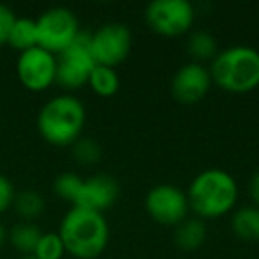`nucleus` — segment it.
Instances as JSON below:
<instances>
[{
    "instance_id": "15",
    "label": "nucleus",
    "mask_w": 259,
    "mask_h": 259,
    "mask_svg": "<svg viewBox=\"0 0 259 259\" xmlns=\"http://www.w3.org/2000/svg\"><path fill=\"white\" fill-rule=\"evenodd\" d=\"M234 234L245 241H259V208L243 206L236 209L231 219Z\"/></svg>"
},
{
    "instance_id": "5",
    "label": "nucleus",
    "mask_w": 259,
    "mask_h": 259,
    "mask_svg": "<svg viewBox=\"0 0 259 259\" xmlns=\"http://www.w3.org/2000/svg\"><path fill=\"white\" fill-rule=\"evenodd\" d=\"M96 62L91 54V34L80 30L71 45L57 57L55 82L64 89H78L89 82Z\"/></svg>"
},
{
    "instance_id": "20",
    "label": "nucleus",
    "mask_w": 259,
    "mask_h": 259,
    "mask_svg": "<svg viewBox=\"0 0 259 259\" xmlns=\"http://www.w3.org/2000/svg\"><path fill=\"white\" fill-rule=\"evenodd\" d=\"M64 252L66 248L59 233H43L32 255L36 259H61Z\"/></svg>"
},
{
    "instance_id": "8",
    "label": "nucleus",
    "mask_w": 259,
    "mask_h": 259,
    "mask_svg": "<svg viewBox=\"0 0 259 259\" xmlns=\"http://www.w3.org/2000/svg\"><path fill=\"white\" fill-rule=\"evenodd\" d=\"M146 22L162 36H181L194 23V6L188 0H153L146 6Z\"/></svg>"
},
{
    "instance_id": "21",
    "label": "nucleus",
    "mask_w": 259,
    "mask_h": 259,
    "mask_svg": "<svg viewBox=\"0 0 259 259\" xmlns=\"http://www.w3.org/2000/svg\"><path fill=\"white\" fill-rule=\"evenodd\" d=\"M83 183V178H80L78 174L75 172H62L55 178L54 181V190L59 197L66 199L73 204V201L76 199L80 192V187Z\"/></svg>"
},
{
    "instance_id": "14",
    "label": "nucleus",
    "mask_w": 259,
    "mask_h": 259,
    "mask_svg": "<svg viewBox=\"0 0 259 259\" xmlns=\"http://www.w3.org/2000/svg\"><path fill=\"white\" fill-rule=\"evenodd\" d=\"M43 231L39 229L36 222H27V220H20L18 224L8 231V240L18 252L25 255H32L34 248H36L37 241H39Z\"/></svg>"
},
{
    "instance_id": "19",
    "label": "nucleus",
    "mask_w": 259,
    "mask_h": 259,
    "mask_svg": "<svg viewBox=\"0 0 259 259\" xmlns=\"http://www.w3.org/2000/svg\"><path fill=\"white\" fill-rule=\"evenodd\" d=\"M16 213L22 217V220L27 222H34L39 215H43L45 211V197L36 190H23L20 194L15 195L13 201Z\"/></svg>"
},
{
    "instance_id": "18",
    "label": "nucleus",
    "mask_w": 259,
    "mask_h": 259,
    "mask_svg": "<svg viewBox=\"0 0 259 259\" xmlns=\"http://www.w3.org/2000/svg\"><path fill=\"white\" fill-rule=\"evenodd\" d=\"M87 83H89L94 93L100 94V96H112V94H115L119 91L121 80H119V75H117V71H115V68L96 64L93 71H91L89 82Z\"/></svg>"
},
{
    "instance_id": "16",
    "label": "nucleus",
    "mask_w": 259,
    "mask_h": 259,
    "mask_svg": "<svg viewBox=\"0 0 259 259\" xmlns=\"http://www.w3.org/2000/svg\"><path fill=\"white\" fill-rule=\"evenodd\" d=\"M187 52L192 55L194 62L202 64V62L215 59V55L219 54V45H217V39L211 32L204 29H197L188 34Z\"/></svg>"
},
{
    "instance_id": "24",
    "label": "nucleus",
    "mask_w": 259,
    "mask_h": 259,
    "mask_svg": "<svg viewBox=\"0 0 259 259\" xmlns=\"http://www.w3.org/2000/svg\"><path fill=\"white\" fill-rule=\"evenodd\" d=\"M15 187H13L11 180L6 178L4 174H0V215L13 206V201H15Z\"/></svg>"
},
{
    "instance_id": "22",
    "label": "nucleus",
    "mask_w": 259,
    "mask_h": 259,
    "mask_svg": "<svg viewBox=\"0 0 259 259\" xmlns=\"http://www.w3.org/2000/svg\"><path fill=\"white\" fill-rule=\"evenodd\" d=\"M73 155L83 165H91V163H96L101 158V146L98 144V141L91 137H80L76 139L71 144Z\"/></svg>"
},
{
    "instance_id": "2",
    "label": "nucleus",
    "mask_w": 259,
    "mask_h": 259,
    "mask_svg": "<svg viewBox=\"0 0 259 259\" xmlns=\"http://www.w3.org/2000/svg\"><path fill=\"white\" fill-rule=\"evenodd\" d=\"M187 199L190 209H194L199 219L222 217L236 204V180L224 169H204L190 181Z\"/></svg>"
},
{
    "instance_id": "23",
    "label": "nucleus",
    "mask_w": 259,
    "mask_h": 259,
    "mask_svg": "<svg viewBox=\"0 0 259 259\" xmlns=\"http://www.w3.org/2000/svg\"><path fill=\"white\" fill-rule=\"evenodd\" d=\"M16 20V15L9 6L0 4V47L8 43L9 32L13 29V23Z\"/></svg>"
},
{
    "instance_id": "12",
    "label": "nucleus",
    "mask_w": 259,
    "mask_h": 259,
    "mask_svg": "<svg viewBox=\"0 0 259 259\" xmlns=\"http://www.w3.org/2000/svg\"><path fill=\"white\" fill-rule=\"evenodd\" d=\"M119 181L110 174H94V176L83 180L73 206L76 208H85L91 211L103 213L108 209L119 197Z\"/></svg>"
},
{
    "instance_id": "4",
    "label": "nucleus",
    "mask_w": 259,
    "mask_h": 259,
    "mask_svg": "<svg viewBox=\"0 0 259 259\" xmlns=\"http://www.w3.org/2000/svg\"><path fill=\"white\" fill-rule=\"evenodd\" d=\"M211 80L229 93H248L259 85V52L234 45L219 52L209 66Z\"/></svg>"
},
{
    "instance_id": "10",
    "label": "nucleus",
    "mask_w": 259,
    "mask_h": 259,
    "mask_svg": "<svg viewBox=\"0 0 259 259\" xmlns=\"http://www.w3.org/2000/svg\"><path fill=\"white\" fill-rule=\"evenodd\" d=\"M146 209L149 217L165 226H176L188 217V199L181 188L170 183H160L146 194Z\"/></svg>"
},
{
    "instance_id": "3",
    "label": "nucleus",
    "mask_w": 259,
    "mask_h": 259,
    "mask_svg": "<svg viewBox=\"0 0 259 259\" xmlns=\"http://www.w3.org/2000/svg\"><path fill=\"white\" fill-rule=\"evenodd\" d=\"M85 124V107L73 94H59L47 101L37 114L41 137L54 146H71Z\"/></svg>"
},
{
    "instance_id": "9",
    "label": "nucleus",
    "mask_w": 259,
    "mask_h": 259,
    "mask_svg": "<svg viewBox=\"0 0 259 259\" xmlns=\"http://www.w3.org/2000/svg\"><path fill=\"white\" fill-rule=\"evenodd\" d=\"M16 73L25 89L39 93L55 82L57 57L41 47L20 52V57L16 61Z\"/></svg>"
},
{
    "instance_id": "13",
    "label": "nucleus",
    "mask_w": 259,
    "mask_h": 259,
    "mask_svg": "<svg viewBox=\"0 0 259 259\" xmlns=\"http://www.w3.org/2000/svg\"><path fill=\"white\" fill-rule=\"evenodd\" d=\"M206 224L199 217H187L174 226V241L183 250H195L206 240Z\"/></svg>"
},
{
    "instance_id": "17",
    "label": "nucleus",
    "mask_w": 259,
    "mask_h": 259,
    "mask_svg": "<svg viewBox=\"0 0 259 259\" xmlns=\"http://www.w3.org/2000/svg\"><path fill=\"white\" fill-rule=\"evenodd\" d=\"M8 43L20 52H25V50H30V48L37 47L36 20L27 18V16H22V18L16 16L15 23H13L11 32H9Z\"/></svg>"
},
{
    "instance_id": "1",
    "label": "nucleus",
    "mask_w": 259,
    "mask_h": 259,
    "mask_svg": "<svg viewBox=\"0 0 259 259\" xmlns=\"http://www.w3.org/2000/svg\"><path fill=\"white\" fill-rule=\"evenodd\" d=\"M59 236L66 252L78 259H94L107 248L110 229L103 213L73 206L61 220Z\"/></svg>"
},
{
    "instance_id": "7",
    "label": "nucleus",
    "mask_w": 259,
    "mask_h": 259,
    "mask_svg": "<svg viewBox=\"0 0 259 259\" xmlns=\"http://www.w3.org/2000/svg\"><path fill=\"white\" fill-rule=\"evenodd\" d=\"M134 36L128 25L119 22H108L100 25L91 34V54L94 62L115 68L132 52Z\"/></svg>"
},
{
    "instance_id": "26",
    "label": "nucleus",
    "mask_w": 259,
    "mask_h": 259,
    "mask_svg": "<svg viewBox=\"0 0 259 259\" xmlns=\"http://www.w3.org/2000/svg\"><path fill=\"white\" fill-rule=\"evenodd\" d=\"M8 241V229L2 222H0V248L4 247V243Z\"/></svg>"
},
{
    "instance_id": "27",
    "label": "nucleus",
    "mask_w": 259,
    "mask_h": 259,
    "mask_svg": "<svg viewBox=\"0 0 259 259\" xmlns=\"http://www.w3.org/2000/svg\"><path fill=\"white\" fill-rule=\"evenodd\" d=\"M20 259H36L34 255H23V257H20Z\"/></svg>"
},
{
    "instance_id": "25",
    "label": "nucleus",
    "mask_w": 259,
    "mask_h": 259,
    "mask_svg": "<svg viewBox=\"0 0 259 259\" xmlns=\"http://www.w3.org/2000/svg\"><path fill=\"white\" fill-rule=\"evenodd\" d=\"M250 195L254 199L255 206L259 208V170H255V174L250 180Z\"/></svg>"
},
{
    "instance_id": "11",
    "label": "nucleus",
    "mask_w": 259,
    "mask_h": 259,
    "mask_svg": "<svg viewBox=\"0 0 259 259\" xmlns=\"http://www.w3.org/2000/svg\"><path fill=\"white\" fill-rule=\"evenodd\" d=\"M213 80L209 75V68L199 62H187L172 76L170 93L180 103H197L208 94Z\"/></svg>"
},
{
    "instance_id": "6",
    "label": "nucleus",
    "mask_w": 259,
    "mask_h": 259,
    "mask_svg": "<svg viewBox=\"0 0 259 259\" xmlns=\"http://www.w3.org/2000/svg\"><path fill=\"white\" fill-rule=\"evenodd\" d=\"M37 47L61 54L78 36L80 27L76 15L68 8H50L36 18Z\"/></svg>"
}]
</instances>
